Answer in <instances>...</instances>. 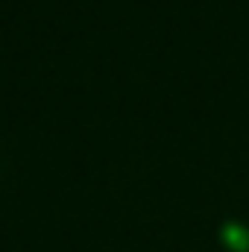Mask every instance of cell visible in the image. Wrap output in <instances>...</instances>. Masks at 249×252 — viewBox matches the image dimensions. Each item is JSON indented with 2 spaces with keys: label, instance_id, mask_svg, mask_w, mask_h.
Listing matches in <instances>:
<instances>
[{
  "label": "cell",
  "instance_id": "6da1fadb",
  "mask_svg": "<svg viewBox=\"0 0 249 252\" xmlns=\"http://www.w3.org/2000/svg\"><path fill=\"white\" fill-rule=\"evenodd\" d=\"M220 238L226 247H232L235 252H247L249 250V229L241 226V223H229L220 229Z\"/></svg>",
  "mask_w": 249,
  "mask_h": 252
}]
</instances>
